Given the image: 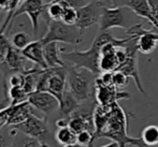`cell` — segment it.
<instances>
[{"instance_id": "8fae6325", "label": "cell", "mask_w": 158, "mask_h": 147, "mask_svg": "<svg viewBox=\"0 0 158 147\" xmlns=\"http://www.w3.org/2000/svg\"><path fill=\"white\" fill-rule=\"evenodd\" d=\"M126 48H127V52H128V57H127L126 61L119 67L117 71H122V72L125 73L126 75H128L129 77H132L135 85H137V88L139 89V91L142 95H144L145 92H144V89L142 87L139 70H138L137 38H135V39H131L130 41L127 42Z\"/></svg>"}, {"instance_id": "2e32d148", "label": "cell", "mask_w": 158, "mask_h": 147, "mask_svg": "<svg viewBox=\"0 0 158 147\" xmlns=\"http://www.w3.org/2000/svg\"><path fill=\"white\" fill-rule=\"evenodd\" d=\"M33 110L28 101L23 103L10 105L8 108V120H6V126L12 127L24 122L31 114H33Z\"/></svg>"}, {"instance_id": "7402d4cb", "label": "cell", "mask_w": 158, "mask_h": 147, "mask_svg": "<svg viewBox=\"0 0 158 147\" xmlns=\"http://www.w3.org/2000/svg\"><path fill=\"white\" fill-rule=\"evenodd\" d=\"M55 140L63 146L75 144L77 143V133L71 130L69 126L57 128L55 132Z\"/></svg>"}, {"instance_id": "f546056e", "label": "cell", "mask_w": 158, "mask_h": 147, "mask_svg": "<svg viewBox=\"0 0 158 147\" xmlns=\"http://www.w3.org/2000/svg\"><path fill=\"white\" fill-rule=\"evenodd\" d=\"M77 21V9L75 8H66L64 12V15L61 17V22L68 25H75Z\"/></svg>"}, {"instance_id": "9a60e30c", "label": "cell", "mask_w": 158, "mask_h": 147, "mask_svg": "<svg viewBox=\"0 0 158 147\" xmlns=\"http://www.w3.org/2000/svg\"><path fill=\"white\" fill-rule=\"evenodd\" d=\"M94 110L87 111V108H81V106H80L69 117V127L71 130L74 131L77 134L84 130L95 131Z\"/></svg>"}, {"instance_id": "d6986e66", "label": "cell", "mask_w": 158, "mask_h": 147, "mask_svg": "<svg viewBox=\"0 0 158 147\" xmlns=\"http://www.w3.org/2000/svg\"><path fill=\"white\" fill-rule=\"evenodd\" d=\"M61 50L57 42H50L43 44L44 60L48 68H57V67H66V63L61 58Z\"/></svg>"}, {"instance_id": "83f0119b", "label": "cell", "mask_w": 158, "mask_h": 147, "mask_svg": "<svg viewBox=\"0 0 158 147\" xmlns=\"http://www.w3.org/2000/svg\"><path fill=\"white\" fill-rule=\"evenodd\" d=\"M24 1L25 0H0V10H6L8 16H10Z\"/></svg>"}, {"instance_id": "7c38bea8", "label": "cell", "mask_w": 158, "mask_h": 147, "mask_svg": "<svg viewBox=\"0 0 158 147\" xmlns=\"http://www.w3.org/2000/svg\"><path fill=\"white\" fill-rule=\"evenodd\" d=\"M95 89V97L96 102L98 105H111V104L115 103L121 99H128L130 98V95L125 91H118L114 86H108L101 82L99 77L95 80L94 84Z\"/></svg>"}, {"instance_id": "ffe728a7", "label": "cell", "mask_w": 158, "mask_h": 147, "mask_svg": "<svg viewBox=\"0 0 158 147\" xmlns=\"http://www.w3.org/2000/svg\"><path fill=\"white\" fill-rule=\"evenodd\" d=\"M80 106H81V103L75 99L74 96L67 88L64 93L63 101L60 102V105H59V112H60V114L64 115L66 117L69 118Z\"/></svg>"}, {"instance_id": "603a6c76", "label": "cell", "mask_w": 158, "mask_h": 147, "mask_svg": "<svg viewBox=\"0 0 158 147\" xmlns=\"http://www.w3.org/2000/svg\"><path fill=\"white\" fill-rule=\"evenodd\" d=\"M6 95L8 100L11 101L10 105L23 103L28 99V93L22 86H10L6 89Z\"/></svg>"}, {"instance_id": "d6a6232c", "label": "cell", "mask_w": 158, "mask_h": 147, "mask_svg": "<svg viewBox=\"0 0 158 147\" xmlns=\"http://www.w3.org/2000/svg\"><path fill=\"white\" fill-rule=\"evenodd\" d=\"M148 2L150 4V8L153 15H154L155 18L158 21V0H148Z\"/></svg>"}, {"instance_id": "d4e9b609", "label": "cell", "mask_w": 158, "mask_h": 147, "mask_svg": "<svg viewBox=\"0 0 158 147\" xmlns=\"http://www.w3.org/2000/svg\"><path fill=\"white\" fill-rule=\"evenodd\" d=\"M11 44L14 48L19 51H23L31 43V38L25 31H17L11 37Z\"/></svg>"}, {"instance_id": "ac0fdd59", "label": "cell", "mask_w": 158, "mask_h": 147, "mask_svg": "<svg viewBox=\"0 0 158 147\" xmlns=\"http://www.w3.org/2000/svg\"><path fill=\"white\" fill-rule=\"evenodd\" d=\"M23 55L26 57L28 61H31L35 63V67L41 69H48L44 60V54H43V43L41 40L32 41L26 48L22 51Z\"/></svg>"}, {"instance_id": "836d02e7", "label": "cell", "mask_w": 158, "mask_h": 147, "mask_svg": "<svg viewBox=\"0 0 158 147\" xmlns=\"http://www.w3.org/2000/svg\"><path fill=\"white\" fill-rule=\"evenodd\" d=\"M8 108H4V110L0 113V129H1L2 127L6 126V120H8Z\"/></svg>"}, {"instance_id": "d590c367", "label": "cell", "mask_w": 158, "mask_h": 147, "mask_svg": "<svg viewBox=\"0 0 158 147\" xmlns=\"http://www.w3.org/2000/svg\"><path fill=\"white\" fill-rule=\"evenodd\" d=\"M101 147H119V146H118V144L115 143V142H111V143L106 144V145H103Z\"/></svg>"}, {"instance_id": "7a4b0ae2", "label": "cell", "mask_w": 158, "mask_h": 147, "mask_svg": "<svg viewBox=\"0 0 158 147\" xmlns=\"http://www.w3.org/2000/svg\"><path fill=\"white\" fill-rule=\"evenodd\" d=\"M106 137L112 142L118 144L119 147H127L128 145L135 147H148L142 141L141 137H133L128 134V119L124 110L117 102L114 103L112 114L110 116L104 130L100 133L98 139Z\"/></svg>"}, {"instance_id": "44dd1931", "label": "cell", "mask_w": 158, "mask_h": 147, "mask_svg": "<svg viewBox=\"0 0 158 147\" xmlns=\"http://www.w3.org/2000/svg\"><path fill=\"white\" fill-rule=\"evenodd\" d=\"M66 10V6L63 0H51L45 6L43 17L52 19V21H61V17Z\"/></svg>"}, {"instance_id": "5b68a950", "label": "cell", "mask_w": 158, "mask_h": 147, "mask_svg": "<svg viewBox=\"0 0 158 147\" xmlns=\"http://www.w3.org/2000/svg\"><path fill=\"white\" fill-rule=\"evenodd\" d=\"M68 67H57L43 70L39 77L37 90L52 93L58 99L59 104L63 101L64 93L67 89Z\"/></svg>"}, {"instance_id": "4fadbf2b", "label": "cell", "mask_w": 158, "mask_h": 147, "mask_svg": "<svg viewBox=\"0 0 158 147\" xmlns=\"http://www.w3.org/2000/svg\"><path fill=\"white\" fill-rule=\"evenodd\" d=\"M27 61L28 60L23 55L22 51L16 50L12 46L9 50L4 59L0 61V71L3 74L4 80H6V77L8 79L10 75L14 74V73L25 72L28 69L26 68Z\"/></svg>"}, {"instance_id": "8992f818", "label": "cell", "mask_w": 158, "mask_h": 147, "mask_svg": "<svg viewBox=\"0 0 158 147\" xmlns=\"http://www.w3.org/2000/svg\"><path fill=\"white\" fill-rule=\"evenodd\" d=\"M93 75L95 74L84 69L68 67L67 88L80 103L88 101L92 97V84L94 83Z\"/></svg>"}, {"instance_id": "e0dca14e", "label": "cell", "mask_w": 158, "mask_h": 147, "mask_svg": "<svg viewBox=\"0 0 158 147\" xmlns=\"http://www.w3.org/2000/svg\"><path fill=\"white\" fill-rule=\"evenodd\" d=\"M124 6H128L139 17L148 21L153 25V27L158 31V21L153 15L148 0H127Z\"/></svg>"}, {"instance_id": "30bf717a", "label": "cell", "mask_w": 158, "mask_h": 147, "mask_svg": "<svg viewBox=\"0 0 158 147\" xmlns=\"http://www.w3.org/2000/svg\"><path fill=\"white\" fill-rule=\"evenodd\" d=\"M12 128L15 129L17 132H22L27 137L38 139L40 141L43 137H45V135H48L50 132L48 119L38 116L35 113L30 115L24 122L16 125V126H12Z\"/></svg>"}, {"instance_id": "f1b7e54d", "label": "cell", "mask_w": 158, "mask_h": 147, "mask_svg": "<svg viewBox=\"0 0 158 147\" xmlns=\"http://www.w3.org/2000/svg\"><path fill=\"white\" fill-rule=\"evenodd\" d=\"M129 82V76L123 73L122 71L113 72V86L116 89H122L127 86Z\"/></svg>"}, {"instance_id": "1f68e13d", "label": "cell", "mask_w": 158, "mask_h": 147, "mask_svg": "<svg viewBox=\"0 0 158 147\" xmlns=\"http://www.w3.org/2000/svg\"><path fill=\"white\" fill-rule=\"evenodd\" d=\"M22 147H51V146L45 144L44 142H41L38 139H33V137H27V139L25 140V142H24Z\"/></svg>"}, {"instance_id": "4316f807", "label": "cell", "mask_w": 158, "mask_h": 147, "mask_svg": "<svg viewBox=\"0 0 158 147\" xmlns=\"http://www.w3.org/2000/svg\"><path fill=\"white\" fill-rule=\"evenodd\" d=\"M95 141L94 131L84 130L77 134V143L84 147H93V143Z\"/></svg>"}, {"instance_id": "6da1fadb", "label": "cell", "mask_w": 158, "mask_h": 147, "mask_svg": "<svg viewBox=\"0 0 158 147\" xmlns=\"http://www.w3.org/2000/svg\"><path fill=\"white\" fill-rule=\"evenodd\" d=\"M131 39H135V35H128L124 39H116L110 30L99 31L98 35L94 39L92 45L86 51H72L64 52L61 50V58L66 66L74 67L77 69H84L95 75H99V59L101 56V48L108 43H122L125 44Z\"/></svg>"}, {"instance_id": "4dcf8cb0", "label": "cell", "mask_w": 158, "mask_h": 147, "mask_svg": "<svg viewBox=\"0 0 158 147\" xmlns=\"http://www.w3.org/2000/svg\"><path fill=\"white\" fill-rule=\"evenodd\" d=\"M11 47H12L11 40L8 38L6 32H0V61L4 59Z\"/></svg>"}, {"instance_id": "cb8c5ba5", "label": "cell", "mask_w": 158, "mask_h": 147, "mask_svg": "<svg viewBox=\"0 0 158 147\" xmlns=\"http://www.w3.org/2000/svg\"><path fill=\"white\" fill-rule=\"evenodd\" d=\"M141 139L148 147L158 145V126L151 125L143 129Z\"/></svg>"}, {"instance_id": "74e56055", "label": "cell", "mask_w": 158, "mask_h": 147, "mask_svg": "<svg viewBox=\"0 0 158 147\" xmlns=\"http://www.w3.org/2000/svg\"><path fill=\"white\" fill-rule=\"evenodd\" d=\"M111 1L113 2V4H114V6H117V4H118V3H117V0H111Z\"/></svg>"}, {"instance_id": "9c48e42d", "label": "cell", "mask_w": 158, "mask_h": 147, "mask_svg": "<svg viewBox=\"0 0 158 147\" xmlns=\"http://www.w3.org/2000/svg\"><path fill=\"white\" fill-rule=\"evenodd\" d=\"M128 35L137 37V48L138 52L144 55H150L156 48L158 44V31L155 32L154 29L145 30L143 28V23H139L126 30Z\"/></svg>"}, {"instance_id": "ba28073f", "label": "cell", "mask_w": 158, "mask_h": 147, "mask_svg": "<svg viewBox=\"0 0 158 147\" xmlns=\"http://www.w3.org/2000/svg\"><path fill=\"white\" fill-rule=\"evenodd\" d=\"M104 8V2L101 0H92L87 2L77 9V21L75 26L84 32V30L93 25L99 24Z\"/></svg>"}, {"instance_id": "5bb4252c", "label": "cell", "mask_w": 158, "mask_h": 147, "mask_svg": "<svg viewBox=\"0 0 158 147\" xmlns=\"http://www.w3.org/2000/svg\"><path fill=\"white\" fill-rule=\"evenodd\" d=\"M27 101L35 110L41 112L45 116L59 110V105H60L58 99L52 93L46 91H33L28 96Z\"/></svg>"}, {"instance_id": "e575fe53", "label": "cell", "mask_w": 158, "mask_h": 147, "mask_svg": "<svg viewBox=\"0 0 158 147\" xmlns=\"http://www.w3.org/2000/svg\"><path fill=\"white\" fill-rule=\"evenodd\" d=\"M6 101H8L6 99H4V100H2V101H0V113H1L2 111L4 110V108H6L9 106L8 103H6Z\"/></svg>"}, {"instance_id": "484cf974", "label": "cell", "mask_w": 158, "mask_h": 147, "mask_svg": "<svg viewBox=\"0 0 158 147\" xmlns=\"http://www.w3.org/2000/svg\"><path fill=\"white\" fill-rule=\"evenodd\" d=\"M17 131L12 127L4 126L0 129V147H12Z\"/></svg>"}, {"instance_id": "277c9868", "label": "cell", "mask_w": 158, "mask_h": 147, "mask_svg": "<svg viewBox=\"0 0 158 147\" xmlns=\"http://www.w3.org/2000/svg\"><path fill=\"white\" fill-rule=\"evenodd\" d=\"M135 16L138 15L126 6H117L113 8L106 6L98 24L99 31H108L112 28H124L128 30L132 26L139 24L135 21Z\"/></svg>"}, {"instance_id": "52a82bcc", "label": "cell", "mask_w": 158, "mask_h": 147, "mask_svg": "<svg viewBox=\"0 0 158 147\" xmlns=\"http://www.w3.org/2000/svg\"><path fill=\"white\" fill-rule=\"evenodd\" d=\"M45 6L46 3L44 2V0H25L15 10V12L12 15H10V16H8L4 19L3 24H2L1 28H0V32L9 31L14 19L17 16H19L22 14H26L29 17L30 22H31L33 33L37 35L38 28H39V19L41 16H43L44 11H45Z\"/></svg>"}, {"instance_id": "3957f363", "label": "cell", "mask_w": 158, "mask_h": 147, "mask_svg": "<svg viewBox=\"0 0 158 147\" xmlns=\"http://www.w3.org/2000/svg\"><path fill=\"white\" fill-rule=\"evenodd\" d=\"M48 26L45 35L41 38V42L43 44L50 42H63L67 44L82 43L83 41V31L77 28L75 25H68L61 21H52L48 17H43Z\"/></svg>"}, {"instance_id": "8d00e7d4", "label": "cell", "mask_w": 158, "mask_h": 147, "mask_svg": "<svg viewBox=\"0 0 158 147\" xmlns=\"http://www.w3.org/2000/svg\"><path fill=\"white\" fill-rule=\"evenodd\" d=\"M64 147H84V146H81L77 143H75V144H71V145H67V146H64Z\"/></svg>"}]
</instances>
